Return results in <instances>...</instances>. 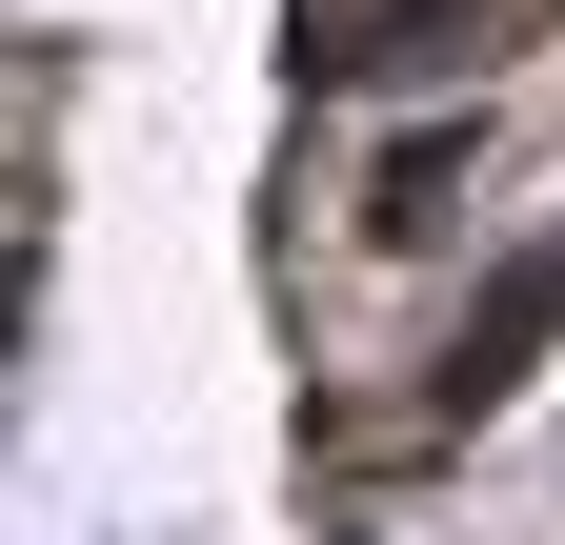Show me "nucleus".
Masks as SVG:
<instances>
[{"instance_id":"1","label":"nucleus","mask_w":565,"mask_h":545,"mask_svg":"<svg viewBox=\"0 0 565 545\" xmlns=\"http://www.w3.org/2000/svg\"><path fill=\"white\" fill-rule=\"evenodd\" d=\"M545 323H565V243H545V263H505V284H484V323L445 344V384H424V404H445V425H484V404H505V384L545 364Z\"/></svg>"},{"instance_id":"2","label":"nucleus","mask_w":565,"mask_h":545,"mask_svg":"<svg viewBox=\"0 0 565 545\" xmlns=\"http://www.w3.org/2000/svg\"><path fill=\"white\" fill-rule=\"evenodd\" d=\"M445 182H465V121H424V142H384V202H364V223L424 243V223H445Z\"/></svg>"}]
</instances>
